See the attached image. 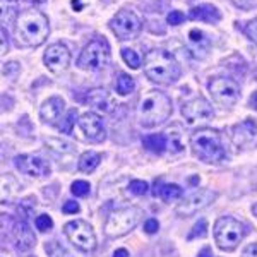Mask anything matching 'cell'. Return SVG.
Returning a JSON list of instances; mask_svg holds the SVG:
<instances>
[{
  "mask_svg": "<svg viewBox=\"0 0 257 257\" xmlns=\"http://www.w3.org/2000/svg\"><path fill=\"white\" fill-rule=\"evenodd\" d=\"M50 33L48 18L36 9L23 11L14 19V38L21 47H40Z\"/></svg>",
  "mask_w": 257,
  "mask_h": 257,
  "instance_id": "1",
  "label": "cell"
},
{
  "mask_svg": "<svg viewBox=\"0 0 257 257\" xmlns=\"http://www.w3.org/2000/svg\"><path fill=\"white\" fill-rule=\"evenodd\" d=\"M173 111L172 99L158 89H149L138 103V118L143 127H156L165 123Z\"/></svg>",
  "mask_w": 257,
  "mask_h": 257,
  "instance_id": "2",
  "label": "cell"
},
{
  "mask_svg": "<svg viewBox=\"0 0 257 257\" xmlns=\"http://www.w3.org/2000/svg\"><path fill=\"white\" fill-rule=\"evenodd\" d=\"M144 74L153 82L158 84H172L180 77L182 70L175 57L161 48H155L144 57Z\"/></svg>",
  "mask_w": 257,
  "mask_h": 257,
  "instance_id": "3",
  "label": "cell"
},
{
  "mask_svg": "<svg viewBox=\"0 0 257 257\" xmlns=\"http://www.w3.org/2000/svg\"><path fill=\"white\" fill-rule=\"evenodd\" d=\"M190 146H192L196 156L208 161V163H219L226 156L221 144V136H219L216 128H209V127L197 128L190 136Z\"/></svg>",
  "mask_w": 257,
  "mask_h": 257,
  "instance_id": "4",
  "label": "cell"
},
{
  "mask_svg": "<svg viewBox=\"0 0 257 257\" xmlns=\"http://www.w3.org/2000/svg\"><path fill=\"white\" fill-rule=\"evenodd\" d=\"M143 216H144L143 209L136 208V206L111 211L105 223V233L108 237H123V235H127L128 231L134 230L139 225Z\"/></svg>",
  "mask_w": 257,
  "mask_h": 257,
  "instance_id": "5",
  "label": "cell"
},
{
  "mask_svg": "<svg viewBox=\"0 0 257 257\" xmlns=\"http://www.w3.org/2000/svg\"><path fill=\"white\" fill-rule=\"evenodd\" d=\"M245 225L230 216L219 218L214 225V238H216V243L221 250H235L238 243L242 242V238L245 237Z\"/></svg>",
  "mask_w": 257,
  "mask_h": 257,
  "instance_id": "6",
  "label": "cell"
},
{
  "mask_svg": "<svg viewBox=\"0 0 257 257\" xmlns=\"http://www.w3.org/2000/svg\"><path fill=\"white\" fill-rule=\"evenodd\" d=\"M108 60H110V48L106 45V41L93 40L81 52L79 59H77V67L82 70L96 72V70L105 69Z\"/></svg>",
  "mask_w": 257,
  "mask_h": 257,
  "instance_id": "7",
  "label": "cell"
},
{
  "mask_svg": "<svg viewBox=\"0 0 257 257\" xmlns=\"http://www.w3.org/2000/svg\"><path fill=\"white\" fill-rule=\"evenodd\" d=\"M64 231L67 235L74 247H77L82 252H93L96 248V235H94L93 228L89 223L76 219V221H69L64 226Z\"/></svg>",
  "mask_w": 257,
  "mask_h": 257,
  "instance_id": "8",
  "label": "cell"
},
{
  "mask_svg": "<svg viewBox=\"0 0 257 257\" xmlns=\"http://www.w3.org/2000/svg\"><path fill=\"white\" fill-rule=\"evenodd\" d=\"M209 93L214 101L221 106H233L240 98V86L228 77H214L209 82Z\"/></svg>",
  "mask_w": 257,
  "mask_h": 257,
  "instance_id": "9",
  "label": "cell"
},
{
  "mask_svg": "<svg viewBox=\"0 0 257 257\" xmlns=\"http://www.w3.org/2000/svg\"><path fill=\"white\" fill-rule=\"evenodd\" d=\"M111 31L117 35L120 40H132L139 35L141 31V19L132 11H118L110 21Z\"/></svg>",
  "mask_w": 257,
  "mask_h": 257,
  "instance_id": "10",
  "label": "cell"
},
{
  "mask_svg": "<svg viewBox=\"0 0 257 257\" xmlns=\"http://www.w3.org/2000/svg\"><path fill=\"white\" fill-rule=\"evenodd\" d=\"M216 197H218V194L209 189L196 190V192L190 194L189 197H185L184 201L177 206L175 213L178 216H192V214H196L197 211H201V209H204L206 206H209Z\"/></svg>",
  "mask_w": 257,
  "mask_h": 257,
  "instance_id": "11",
  "label": "cell"
},
{
  "mask_svg": "<svg viewBox=\"0 0 257 257\" xmlns=\"http://www.w3.org/2000/svg\"><path fill=\"white\" fill-rule=\"evenodd\" d=\"M45 65L48 67V70L55 74L64 72L65 69L69 67V62H70V52L65 45L62 43H53L50 45L48 50L45 52L43 57Z\"/></svg>",
  "mask_w": 257,
  "mask_h": 257,
  "instance_id": "12",
  "label": "cell"
},
{
  "mask_svg": "<svg viewBox=\"0 0 257 257\" xmlns=\"http://www.w3.org/2000/svg\"><path fill=\"white\" fill-rule=\"evenodd\" d=\"M182 115H184L189 123H194V122H197V120L211 118L214 115V111L208 99L197 96L187 103H184V106H182Z\"/></svg>",
  "mask_w": 257,
  "mask_h": 257,
  "instance_id": "13",
  "label": "cell"
},
{
  "mask_svg": "<svg viewBox=\"0 0 257 257\" xmlns=\"http://www.w3.org/2000/svg\"><path fill=\"white\" fill-rule=\"evenodd\" d=\"M16 167H18V170H21V172L26 173V175H30V177L41 178V177L50 175L48 161H45L43 158L35 156V155L18 156V158H16Z\"/></svg>",
  "mask_w": 257,
  "mask_h": 257,
  "instance_id": "14",
  "label": "cell"
},
{
  "mask_svg": "<svg viewBox=\"0 0 257 257\" xmlns=\"http://www.w3.org/2000/svg\"><path fill=\"white\" fill-rule=\"evenodd\" d=\"M79 127H81V131L84 132L86 139H89L91 143H103V141H105L106 134H105L103 122L96 113H93V111H88V113L81 115Z\"/></svg>",
  "mask_w": 257,
  "mask_h": 257,
  "instance_id": "15",
  "label": "cell"
},
{
  "mask_svg": "<svg viewBox=\"0 0 257 257\" xmlns=\"http://www.w3.org/2000/svg\"><path fill=\"white\" fill-rule=\"evenodd\" d=\"M255 138H257V123L254 120L247 118L233 127L231 139H233V143L237 144L238 148L248 146L250 143H254Z\"/></svg>",
  "mask_w": 257,
  "mask_h": 257,
  "instance_id": "16",
  "label": "cell"
},
{
  "mask_svg": "<svg viewBox=\"0 0 257 257\" xmlns=\"http://www.w3.org/2000/svg\"><path fill=\"white\" fill-rule=\"evenodd\" d=\"M86 101H88L93 108L103 111V113H111L113 108H115V101H113V98H111V94L106 89H103V88L91 89L88 93Z\"/></svg>",
  "mask_w": 257,
  "mask_h": 257,
  "instance_id": "17",
  "label": "cell"
},
{
  "mask_svg": "<svg viewBox=\"0 0 257 257\" xmlns=\"http://www.w3.org/2000/svg\"><path fill=\"white\" fill-rule=\"evenodd\" d=\"M64 110H65L64 99L59 96H53V98H50L48 101L43 103V106H41V110H40V117L43 122L55 123L57 120L60 118V115L64 113Z\"/></svg>",
  "mask_w": 257,
  "mask_h": 257,
  "instance_id": "18",
  "label": "cell"
},
{
  "mask_svg": "<svg viewBox=\"0 0 257 257\" xmlns=\"http://www.w3.org/2000/svg\"><path fill=\"white\" fill-rule=\"evenodd\" d=\"M14 235H16V247H18V250H30V248L36 243V238L35 235H33L30 225H28L26 221H19L16 223L14 226Z\"/></svg>",
  "mask_w": 257,
  "mask_h": 257,
  "instance_id": "19",
  "label": "cell"
},
{
  "mask_svg": "<svg viewBox=\"0 0 257 257\" xmlns=\"http://www.w3.org/2000/svg\"><path fill=\"white\" fill-rule=\"evenodd\" d=\"M189 41H190V50H192V55L197 59H204L209 52V40L204 38L201 31L192 30L189 33Z\"/></svg>",
  "mask_w": 257,
  "mask_h": 257,
  "instance_id": "20",
  "label": "cell"
},
{
  "mask_svg": "<svg viewBox=\"0 0 257 257\" xmlns=\"http://www.w3.org/2000/svg\"><path fill=\"white\" fill-rule=\"evenodd\" d=\"M190 19L196 21H204V23H218L221 19V14L214 6L204 4V6H197L194 9H190Z\"/></svg>",
  "mask_w": 257,
  "mask_h": 257,
  "instance_id": "21",
  "label": "cell"
},
{
  "mask_svg": "<svg viewBox=\"0 0 257 257\" xmlns=\"http://www.w3.org/2000/svg\"><path fill=\"white\" fill-rule=\"evenodd\" d=\"M143 144L148 151L156 153V155H161V153H165V149L168 148V138H167V134L146 136V138L143 139Z\"/></svg>",
  "mask_w": 257,
  "mask_h": 257,
  "instance_id": "22",
  "label": "cell"
},
{
  "mask_svg": "<svg viewBox=\"0 0 257 257\" xmlns=\"http://www.w3.org/2000/svg\"><path fill=\"white\" fill-rule=\"evenodd\" d=\"M153 194L155 196H160L163 201H177V199H180L182 197V194H184V190H182L180 185H177V184H165V185H161V187L158 189L156 187V184H155V190H153Z\"/></svg>",
  "mask_w": 257,
  "mask_h": 257,
  "instance_id": "23",
  "label": "cell"
},
{
  "mask_svg": "<svg viewBox=\"0 0 257 257\" xmlns=\"http://www.w3.org/2000/svg\"><path fill=\"white\" fill-rule=\"evenodd\" d=\"M99 161H101V156L98 155V153H94V151H86L84 155L79 158V170L81 172H84V173H91V172H94V170L98 168V165H99Z\"/></svg>",
  "mask_w": 257,
  "mask_h": 257,
  "instance_id": "24",
  "label": "cell"
},
{
  "mask_svg": "<svg viewBox=\"0 0 257 257\" xmlns=\"http://www.w3.org/2000/svg\"><path fill=\"white\" fill-rule=\"evenodd\" d=\"M136 88V82H134V77L127 76V74H120L118 79H117V91L118 94L125 96V94H131L132 91Z\"/></svg>",
  "mask_w": 257,
  "mask_h": 257,
  "instance_id": "25",
  "label": "cell"
},
{
  "mask_svg": "<svg viewBox=\"0 0 257 257\" xmlns=\"http://www.w3.org/2000/svg\"><path fill=\"white\" fill-rule=\"evenodd\" d=\"M122 59L128 65V67H132V69H139L141 67V59H139V55L134 52V50L123 48L122 50Z\"/></svg>",
  "mask_w": 257,
  "mask_h": 257,
  "instance_id": "26",
  "label": "cell"
},
{
  "mask_svg": "<svg viewBox=\"0 0 257 257\" xmlns=\"http://www.w3.org/2000/svg\"><path fill=\"white\" fill-rule=\"evenodd\" d=\"M167 138H168V146L170 149H172L173 153H180L182 151V143H180V138H182V134H178L177 132V128H170V131L167 132Z\"/></svg>",
  "mask_w": 257,
  "mask_h": 257,
  "instance_id": "27",
  "label": "cell"
},
{
  "mask_svg": "<svg viewBox=\"0 0 257 257\" xmlns=\"http://www.w3.org/2000/svg\"><path fill=\"white\" fill-rule=\"evenodd\" d=\"M45 248H47L50 257H72L59 242H50V243H47V247Z\"/></svg>",
  "mask_w": 257,
  "mask_h": 257,
  "instance_id": "28",
  "label": "cell"
},
{
  "mask_svg": "<svg viewBox=\"0 0 257 257\" xmlns=\"http://www.w3.org/2000/svg\"><path fill=\"white\" fill-rule=\"evenodd\" d=\"M89 189H91V185H89L86 180H76V182L72 184V187H70V190H72V194H74V196H77V197L88 196V194H89Z\"/></svg>",
  "mask_w": 257,
  "mask_h": 257,
  "instance_id": "29",
  "label": "cell"
},
{
  "mask_svg": "<svg viewBox=\"0 0 257 257\" xmlns=\"http://www.w3.org/2000/svg\"><path fill=\"white\" fill-rule=\"evenodd\" d=\"M208 235V223H206V219H199V223H196L192 228V231L189 233V240L192 238H197V237H206Z\"/></svg>",
  "mask_w": 257,
  "mask_h": 257,
  "instance_id": "30",
  "label": "cell"
},
{
  "mask_svg": "<svg viewBox=\"0 0 257 257\" xmlns=\"http://www.w3.org/2000/svg\"><path fill=\"white\" fill-rule=\"evenodd\" d=\"M76 117H77L76 110H70L67 113V117L64 118V122L59 123V128L64 134H70V132H72V127H74V123H76Z\"/></svg>",
  "mask_w": 257,
  "mask_h": 257,
  "instance_id": "31",
  "label": "cell"
},
{
  "mask_svg": "<svg viewBox=\"0 0 257 257\" xmlns=\"http://www.w3.org/2000/svg\"><path fill=\"white\" fill-rule=\"evenodd\" d=\"M128 189H131V192L136 194V196H144V194L148 192L149 185H148V182H144V180H132Z\"/></svg>",
  "mask_w": 257,
  "mask_h": 257,
  "instance_id": "32",
  "label": "cell"
},
{
  "mask_svg": "<svg viewBox=\"0 0 257 257\" xmlns=\"http://www.w3.org/2000/svg\"><path fill=\"white\" fill-rule=\"evenodd\" d=\"M243 33H245V36L250 41H254V43L257 45V18L248 21V23L243 26Z\"/></svg>",
  "mask_w": 257,
  "mask_h": 257,
  "instance_id": "33",
  "label": "cell"
},
{
  "mask_svg": "<svg viewBox=\"0 0 257 257\" xmlns=\"http://www.w3.org/2000/svg\"><path fill=\"white\" fill-rule=\"evenodd\" d=\"M35 223H36V228H38L40 231H48V230H52V226H53V221L48 214H40Z\"/></svg>",
  "mask_w": 257,
  "mask_h": 257,
  "instance_id": "34",
  "label": "cell"
},
{
  "mask_svg": "<svg viewBox=\"0 0 257 257\" xmlns=\"http://www.w3.org/2000/svg\"><path fill=\"white\" fill-rule=\"evenodd\" d=\"M184 21H185V14L180 11H172L167 16V23L172 24V26H178V24H182Z\"/></svg>",
  "mask_w": 257,
  "mask_h": 257,
  "instance_id": "35",
  "label": "cell"
},
{
  "mask_svg": "<svg viewBox=\"0 0 257 257\" xmlns=\"http://www.w3.org/2000/svg\"><path fill=\"white\" fill-rule=\"evenodd\" d=\"M158 228H160V223L156 221L155 218H149V219H146V223H144V231L149 233V235L156 233V231H158Z\"/></svg>",
  "mask_w": 257,
  "mask_h": 257,
  "instance_id": "36",
  "label": "cell"
},
{
  "mask_svg": "<svg viewBox=\"0 0 257 257\" xmlns=\"http://www.w3.org/2000/svg\"><path fill=\"white\" fill-rule=\"evenodd\" d=\"M62 211L67 213V214H76V213H79V204L74 202V201H67L64 204V208H62Z\"/></svg>",
  "mask_w": 257,
  "mask_h": 257,
  "instance_id": "37",
  "label": "cell"
},
{
  "mask_svg": "<svg viewBox=\"0 0 257 257\" xmlns=\"http://www.w3.org/2000/svg\"><path fill=\"white\" fill-rule=\"evenodd\" d=\"M242 257H257V243H250L242 252Z\"/></svg>",
  "mask_w": 257,
  "mask_h": 257,
  "instance_id": "38",
  "label": "cell"
},
{
  "mask_svg": "<svg viewBox=\"0 0 257 257\" xmlns=\"http://www.w3.org/2000/svg\"><path fill=\"white\" fill-rule=\"evenodd\" d=\"M199 257H213V252H211L209 247H204L201 252H199Z\"/></svg>",
  "mask_w": 257,
  "mask_h": 257,
  "instance_id": "39",
  "label": "cell"
},
{
  "mask_svg": "<svg viewBox=\"0 0 257 257\" xmlns=\"http://www.w3.org/2000/svg\"><path fill=\"white\" fill-rule=\"evenodd\" d=\"M248 105H250L254 110H257V93H254V94L250 96V99H248Z\"/></svg>",
  "mask_w": 257,
  "mask_h": 257,
  "instance_id": "40",
  "label": "cell"
},
{
  "mask_svg": "<svg viewBox=\"0 0 257 257\" xmlns=\"http://www.w3.org/2000/svg\"><path fill=\"white\" fill-rule=\"evenodd\" d=\"M113 257H128V252L125 250V248H118V250H115Z\"/></svg>",
  "mask_w": 257,
  "mask_h": 257,
  "instance_id": "41",
  "label": "cell"
},
{
  "mask_svg": "<svg viewBox=\"0 0 257 257\" xmlns=\"http://www.w3.org/2000/svg\"><path fill=\"white\" fill-rule=\"evenodd\" d=\"M26 2H30V4H35V6H36V4H43L45 0H26Z\"/></svg>",
  "mask_w": 257,
  "mask_h": 257,
  "instance_id": "42",
  "label": "cell"
},
{
  "mask_svg": "<svg viewBox=\"0 0 257 257\" xmlns=\"http://www.w3.org/2000/svg\"><path fill=\"white\" fill-rule=\"evenodd\" d=\"M252 213H254V216H257V204L254 206V208H252Z\"/></svg>",
  "mask_w": 257,
  "mask_h": 257,
  "instance_id": "43",
  "label": "cell"
}]
</instances>
